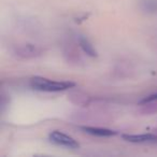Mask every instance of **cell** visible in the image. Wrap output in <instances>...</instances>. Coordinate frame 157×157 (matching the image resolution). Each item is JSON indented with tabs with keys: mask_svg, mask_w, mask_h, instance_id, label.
<instances>
[{
	"mask_svg": "<svg viewBox=\"0 0 157 157\" xmlns=\"http://www.w3.org/2000/svg\"><path fill=\"white\" fill-rule=\"evenodd\" d=\"M13 54L16 58L28 60V59L41 57L43 55V50L35 44H22V45L16 46Z\"/></svg>",
	"mask_w": 157,
	"mask_h": 157,
	"instance_id": "7a4b0ae2",
	"label": "cell"
},
{
	"mask_svg": "<svg viewBox=\"0 0 157 157\" xmlns=\"http://www.w3.org/2000/svg\"><path fill=\"white\" fill-rule=\"evenodd\" d=\"M70 99L73 103L78 105H86L90 103V97L86 94H83L81 92L73 93V94L70 95Z\"/></svg>",
	"mask_w": 157,
	"mask_h": 157,
	"instance_id": "52a82bcc",
	"label": "cell"
},
{
	"mask_svg": "<svg viewBox=\"0 0 157 157\" xmlns=\"http://www.w3.org/2000/svg\"><path fill=\"white\" fill-rule=\"evenodd\" d=\"M50 139L51 141L54 142L57 145L63 146V147H67V148H71V150H75V148H78V146H80V144L72 137H70V136L66 135V133L58 130H55L53 132H51Z\"/></svg>",
	"mask_w": 157,
	"mask_h": 157,
	"instance_id": "3957f363",
	"label": "cell"
},
{
	"mask_svg": "<svg viewBox=\"0 0 157 157\" xmlns=\"http://www.w3.org/2000/svg\"><path fill=\"white\" fill-rule=\"evenodd\" d=\"M143 10L146 12H156L157 11V0H144Z\"/></svg>",
	"mask_w": 157,
	"mask_h": 157,
	"instance_id": "ba28073f",
	"label": "cell"
},
{
	"mask_svg": "<svg viewBox=\"0 0 157 157\" xmlns=\"http://www.w3.org/2000/svg\"><path fill=\"white\" fill-rule=\"evenodd\" d=\"M82 130H84V132L86 133L98 136V137H111L115 135V131L105 128H99V127H82Z\"/></svg>",
	"mask_w": 157,
	"mask_h": 157,
	"instance_id": "5b68a950",
	"label": "cell"
},
{
	"mask_svg": "<svg viewBox=\"0 0 157 157\" xmlns=\"http://www.w3.org/2000/svg\"><path fill=\"white\" fill-rule=\"evenodd\" d=\"M30 84L33 88L43 92H61L72 88L75 84L69 81H53L50 78H31Z\"/></svg>",
	"mask_w": 157,
	"mask_h": 157,
	"instance_id": "6da1fadb",
	"label": "cell"
},
{
	"mask_svg": "<svg viewBox=\"0 0 157 157\" xmlns=\"http://www.w3.org/2000/svg\"><path fill=\"white\" fill-rule=\"evenodd\" d=\"M78 44L81 46V48L88 55V56H92V57H95L97 55V52L96 50L94 48L93 44L88 41V39H86L85 37L83 36H80L78 37Z\"/></svg>",
	"mask_w": 157,
	"mask_h": 157,
	"instance_id": "8992f818",
	"label": "cell"
},
{
	"mask_svg": "<svg viewBox=\"0 0 157 157\" xmlns=\"http://www.w3.org/2000/svg\"><path fill=\"white\" fill-rule=\"evenodd\" d=\"M150 100H157V94H153V95H150L148 97L144 98L142 101H150Z\"/></svg>",
	"mask_w": 157,
	"mask_h": 157,
	"instance_id": "9c48e42d",
	"label": "cell"
},
{
	"mask_svg": "<svg viewBox=\"0 0 157 157\" xmlns=\"http://www.w3.org/2000/svg\"><path fill=\"white\" fill-rule=\"evenodd\" d=\"M123 139L133 143H154L157 142V136L152 133H142V135H124Z\"/></svg>",
	"mask_w": 157,
	"mask_h": 157,
	"instance_id": "277c9868",
	"label": "cell"
}]
</instances>
